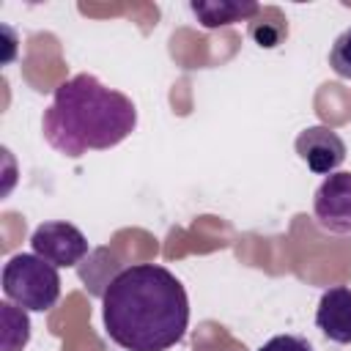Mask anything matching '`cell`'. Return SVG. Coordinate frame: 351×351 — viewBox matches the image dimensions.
<instances>
[{
	"label": "cell",
	"mask_w": 351,
	"mask_h": 351,
	"mask_svg": "<svg viewBox=\"0 0 351 351\" xmlns=\"http://www.w3.org/2000/svg\"><path fill=\"white\" fill-rule=\"evenodd\" d=\"M189 11L206 30H217L233 22H247L261 14V5L252 0H192Z\"/></svg>",
	"instance_id": "obj_8"
},
{
	"label": "cell",
	"mask_w": 351,
	"mask_h": 351,
	"mask_svg": "<svg viewBox=\"0 0 351 351\" xmlns=\"http://www.w3.org/2000/svg\"><path fill=\"white\" fill-rule=\"evenodd\" d=\"M134 101L126 93L107 88L93 74H74L60 82L41 118L47 143L71 159L88 151L115 148L134 132Z\"/></svg>",
	"instance_id": "obj_2"
},
{
	"label": "cell",
	"mask_w": 351,
	"mask_h": 351,
	"mask_svg": "<svg viewBox=\"0 0 351 351\" xmlns=\"http://www.w3.org/2000/svg\"><path fill=\"white\" fill-rule=\"evenodd\" d=\"M250 36L258 41V47L271 49V47H277L288 36V25L280 16H274V19H255V22H250Z\"/></svg>",
	"instance_id": "obj_10"
},
{
	"label": "cell",
	"mask_w": 351,
	"mask_h": 351,
	"mask_svg": "<svg viewBox=\"0 0 351 351\" xmlns=\"http://www.w3.org/2000/svg\"><path fill=\"white\" fill-rule=\"evenodd\" d=\"M101 318L110 340L121 348L167 351L189 326V299L170 269L134 263L107 282Z\"/></svg>",
	"instance_id": "obj_1"
},
{
	"label": "cell",
	"mask_w": 351,
	"mask_h": 351,
	"mask_svg": "<svg viewBox=\"0 0 351 351\" xmlns=\"http://www.w3.org/2000/svg\"><path fill=\"white\" fill-rule=\"evenodd\" d=\"M329 66L335 69L337 77L351 80V27H346V30L335 38V44H332V49H329Z\"/></svg>",
	"instance_id": "obj_11"
},
{
	"label": "cell",
	"mask_w": 351,
	"mask_h": 351,
	"mask_svg": "<svg viewBox=\"0 0 351 351\" xmlns=\"http://www.w3.org/2000/svg\"><path fill=\"white\" fill-rule=\"evenodd\" d=\"M258 351H313V346L299 335H274Z\"/></svg>",
	"instance_id": "obj_12"
},
{
	"label": "cell",
	"mask_w": 351,
	"mask_h": 351,
	"mask_svg": "<svg viewBox=\"0 0 351 351\" xmlns=\"http://www.w3.org/2000/svg\"><path fill=\"white\" fill-rule=\"evenodd\" d=\"M3 332H0V351H22L30 340V318L22 307H14V302L0 304Z\"/></svg>",
	"instance_id": "obj_9"
},
{
	"label": "cell",
	"mask_w": 351,
	"mask_h": 351,
	"mask_svg": "<svg viewBox=\"0 0 351 351\" xmlns=\"http://www.w3.org/2000/svg\"><path fill=\"white\" fill-rule=\"evenodd\" d=\"M313 214L332 233H351V173H332L321 181L313 197Z\"/></svg>",
	"instance_id": "obj_5"
},
{
	"label": "cell",
	"mask_w": 351,
	"mask_h": 351,
	"mask_svg": "<svg viewBox=\"0 0 351 351\" xmlns=\"http://www.w3.org/2000/svg\"><path fill=\"white\" fill-rule=\"evenodd\" d=\"M30 244H33V252L38 258H44L47 263H52L55 269H66V266H77L85 255H88V239L85 233L71 225V222H60V219H52V222H41L33 236H30Z\"/></svg>",
	"instance_id": "obj_4"
},
{
	"label": "cell",
	"mask_w": 351,
	"mask_h": 351,
	"mask_svg": "<svg viewBox=\"0 0 351 351\" xmlns=\"http://www.w3.org/2000/svg\"><path fill=\"white\" fill-rule=\"evenodd\" d=\"M3 293L22 310L44 313L60 296V274L36 252H19L3 266Z\"/></svg>",
	"instance_id": "obj_3"
},
{
	"label": "cell",
	"mask_w": 351,
	"mask_h": 351,
	"mask_svg": "<svg viewBox=\"0 0 351 351\" xmlns=\"http://www.w3.org/2000/svg\"><path fill=\"white\" fill-rule=\"evenodd\" d=\"M315 326L332 343H340V346L351 343V288L337 285L324 291L315 310Z\"/></svg>",
	"instance_id": "obj_7"
},
{
	"label": "cell",
	"mask_w": 351,
	"mask_h": 351,
	"mask_svg": "<svg viewBox=\"0 0 351 351\" xmlns=\"http://www.w3.org/2000/svg\"><path fill=\"white\" fill-rule=\"evenodd\" d=\"M296 154L307 162V167L318 176H332L346 159L343 137L329 126H307L296 137Z\"/></svg>",
	"instance_id": "obj_6"
}]
</instances>
